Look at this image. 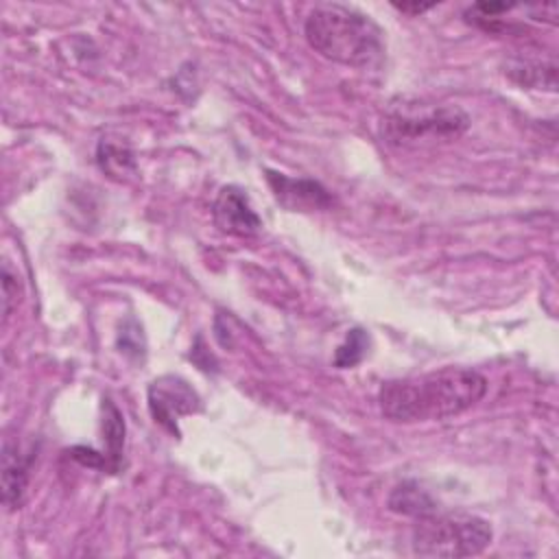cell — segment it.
Returning a JSON list of instances; mask_svg holds the SVG:
<instances>
[{
    "instance_id": "obj_9",
    "label": "cell",
    "mask_w": 559,
    "mask_h": 559,
    "mask_svg": "<svg viewBox=\"0 0 559 559\" xmlns=\"http://www.w3.org/2000/svg\"><path fill=\"white\" fill-rule=\"evenodd\" d=\"M389 509L393 513H400V515H408V518H426L430 513L437 511V502L432 500V496L421 489L417 483L413 480H406L402 485H397L391 496H389Z\"/></svg>"
},
{
    "instance_id": "obj_14",
    "label": "cell",
    "mask_w": 559,
    "mask_h": 559,
    "mask_svg": "<svg viewBox=\"0 0 559 559\" xmlns=\"http://www.w3.org/2000/svg\"><path fill=\"white\" fill-rule=\"evenodd\" d=\"M13 301H17V280L11 275L9 266L4 264V269H2V314H4V321L9 319V314L13 310Z\"/></svg>"
},
{
    "instance_id": "obj_5",
    "label": "cell",
    "mask_w": 559,
    "mask_h": 559,
    "mask_svg": "<svg viewBox=\"0 0 559 559\" xmlns=\"http://www.w3.org/2000/svg\"><path fill=\"white\" fill-rule=\"evenodd\" d=\"M148 408L157 424L177 432V419L201 408L197 391L179 376H162L148 386Z\"/></svg>"
},
{
    "instance_id": "obj_1",
    "label": "cell",
    "mask_w": 559,
    "mask_h": 559,
    "mask_svg": "<svg viewBox=\"0 0 559 559\" xmlns=\"http://www.w3.org/2000/svg\"><path fill=\"white\" fill-rule=\"evenodd\" d=\"M487 393V378L467 367H443L421 376L386 380L378 402L395 424L439 421L465 413Z\"/></svg>"
},
{
    "instance_id": "obj_11",
    "label": "cell",
    "mask_w": 559,
    "mask_h": 559,
    "mask_svg": "<svg viewBox=\"0 0 559 559\" xmlns=\"http://www.w3.org/2000/svg\"><path fill=\"white\" fill-rule=\"evenodd\" d=\"M513 79L520 81L522 85H531V87H539V90H548L555 92L557 87V66L555 61L548 63H539V61H520L513 66L511 70Z\"/></svg>"
},
{
    "instance_id": "obj_13",
    "label": "cell",
    "mask_w": 559,
    "mask_h": 559,
    "mask_svg": "<svg viewBox=\"0 0 559 559\" xmlns=\"http://www.w3.org/2000/svg\"><path fill=\"white\" fill-rule=\"evenodd\" d=\"M98 162L103 168H107L109 173L114 170V175H120V173H127V166L131 168V157L127 151H122L120 146H111V144H100L98 148Z\"/></svg>"
},
{
    "instance_id": "obj_3",
    "label": "cell",
    "mask_w": 559,
    "mask_h": 559,
    "mask_svg": "<svg viewBox=\"0 0 559 559\" xmlns=\"http://www.w3.org/2000/svg\"><path fill=\"white\" fill-rule=\"evenodd\" d=\"M411 544L421 557H474L491 544V526L474 513L435 511L417 520Z\"/></svg>"
},
{
    "instance_id": "obj_15",
    "label": "cell",
    "mask_w": 559,
    "mask_h": 559,
    "mask_svg": "<svg viewBox=\"0 0 559 559\" xmlns=\"http://www.w3.org/2000/svg\"><path fill=\"white\" fill-rule=\"evenodd\" d=\"M393 7L400 9V11H404V13H421V11H428V9L435 7V4H419V2L406 4V2H402V4H393Z\"/></svg>"
},
{
    "instance_id": "obj_2",
    "label": "cell",
    "mask_w": 559,
    "mask_h": 559,
    "mask_svg": "<svg viewBox=\"0 0 559 559\" xmlns=\"http://www.w3.org/2000/svg\"><path fill=\"white\" fill-rule=\"evenodd\" d=\"M304 35L321 57L349 68H378L384 59V35L362 11L323 2L314 4L304 22Z\"/></svg>"
},
{
    "instance_id": "obj_4",
    "label": "cell",
    "mask_w": 559,
    "mask_h": 559,
    "mask_svg": "<svg viewBox=\"0 0 559 559\" xmlns=\"http://www.w3.org/2000/svg\"><path fill=\"white\" fill-rule=\"evenodd\" d=\"M469 127L467 114L459 107L404 105L389 111L382 120V138L391 146H419L426 142L454 140Z\"/></svg>"
},
{
    "instance_id": "obj_12",
    "label": "cell",
    "mask_w": 559,
    "mask_h": 559,
    "mask_svg": "<svg viewBox=\"0 0 559 559\" xmlns=\"http://www.w3.org/2000/svg\"><path fill=\"white\" fill-rule=\"evenodd\" d=\"M367 345H369V336L365 334V330H360V328L349 330L345 343L338 345V349L334 354V365L341 369L358 365L367 354Z\"/></svg>"
},
{
    "instance_id": "obj_10",
    "label": "cell",
    "mask_w": 559,
    "mask_h": 559,
    "mask_svg": "<svg viewBox=\"0 0 559 559\" xmlns=\"http://www.w3.org/2000/svg\"><path fill=\"white\" fill-rule=\"evenodd\" d=\"M103 435H105V448H107V459L111 461V469L118 467L122 445H124V421L120 411L116 408L114 402L105 400L103 404Z\"/></svg>"
},
{
    "instance_id": "obj_6",
    "label": "cell",
    "mask_w": 559,
    "mask_h": 559,
    "mask_svg": "<svg viewBox=\"0 0 559 559\" xmlns=\"http://www.w3.org/2000/svg\"><path fill=\"white\" fill-rule=\"evenodd\" d=\"M214 225L229 236H253L260 231L262 221L251 207L249 197L238 186H223L212 205Z\"/></svg>"
},
{
    "instance_id": "obj_7",
    "label": "cell",
    "mask_w": 559,
    "mask_h": 559,
    "mask_svg": "<svg viewBox=\"0 0 559 559\" xmlns=\"http://www.w3.org/2000/svg\"><path fill=\"white\" fill-rule=\"evenodd\" d=\"M266 179L277 203H282L290 212L321 210V207H328L332 201L328 190L312 179H290L273 170H266Z\"/></svg>"
},
{
    "instance_id": "obj_8",
    "label": "cell",
    "mask_w": 559,
    "mask_h": 559,
    "mask_svg": "<svg viewBox=\"0 0 559 559\" xmlns=\"http://www.w3.org/2000/svg\"><path fill=\"white\" fill-rule=\"evenodd\" d=\"M33 452H22L17 441L7 439L2 448V502L9 511L24 504Z\"/></svg>"
}]
</instances>
